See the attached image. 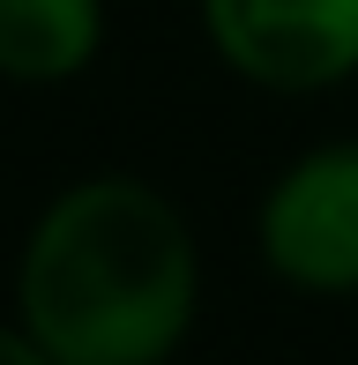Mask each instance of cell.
Masks as SVG:
<instances>
[{"instance_id":"3957f363","label":"cell","mask_w":358,"mask_h":365,"mask_svg":"<svg viewBox=\"0 0 358 365\" xmlns=\"http://www.w3.org/2000/svg\"><path fill=\"white\" fill-rule=\"evenodd\" d=\"M224 68L262 90H329L358 75V0H202Z\"/></svg>"},{"instance_id":"5b68a950","label":"cell","mask_w":358,"mask_h":365,"mask_svg":"<svg viewBox=\"0 0 358 365\" xmlns=\"http://www.w3.org/2000/svg\"><path fill=\"white\" fill-rule=\"evenodd\" d=\"M0 365H53V358H45V343L30 336V328H23V336H15V328H0Z\"/></svg>"},{"instance_id":"6da1fadb","label":"cell","mask_w":358,"mask_h":365,"mask_svg":"<svg viewBox=\"0 0 358 365\" xmlns=\"http://www.w3.org/2000/svg\"><path fill=\"white\" fill-rule=\"evenodd\" d=\"M194 231L142 179H83L23 246V328L53 365H157L194 321Z\"/></svg>"},{"instance_id":"277c9868","label":"cell","mask_w":358,"mask_h":365,"mask_svg":"<svg viewBox=\"0 0 358 365\" xmlns=\"http://www.w3.org/2000/svg\"><path fill=\"white\" fill-rule=\"evenodd\" d=\"M105 45V0H0V75L68 82Z\"/></svg>"},{"instance_id":"7a4b0ae2","label":"cell","mask_w":358,"mask_h":365,"mask_svg":"<svg viewBox=\"0 0 358 365\" xmlns=\"http://www.w3.org/2000/svg\"><path fill=\"white\" fill-rule=\"evenodd\" d=\"M262 254L299 291H358V135L306 149L269 187Z\"/></svg>"}]
</instances>
